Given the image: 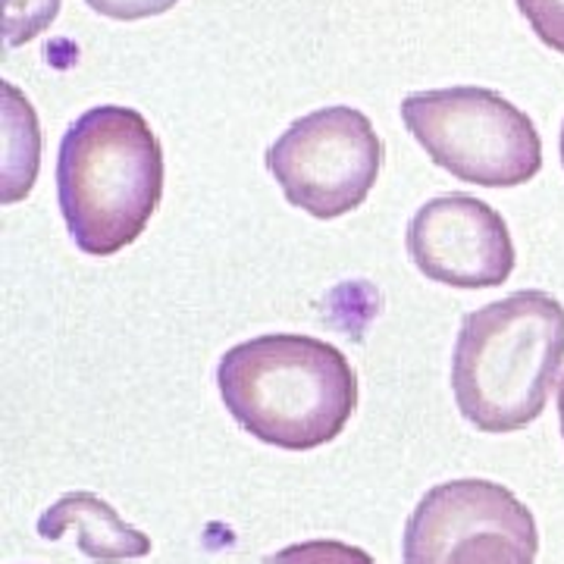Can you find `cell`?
Masks as SVG:
<instances>
[{"label":"cell","instance_id":"cell-1","mask_svg":"<svg viewBox=\"0 0 564 564\" xmlns=\"http://www.w3.org/2000/svg\"><path fill=\"white\" fill-rule=\"evenodd\" d=\"M217 386L226 411L254 440L285 452L333 443L358 408V377L343 351L295 333L229 348Z\"/></svg>","mask_w":564,"mask_h":564},{"label":"cell","instance_id":"cell-2","mask_svg":"<svg viewBox=\"0 0 564 564\" xmlns=\"http://www.w3.org/2000/svg\"><path fill=\"white\" fill-rule=\"evenodd\" d=\"M564 364V307L540 289L470 311L452 355L455 404L480 433L524 430Z\"/></svg>","mask_w":564,"mask_h":564},{"label":"cell","instance_id":"cell-3","mask_svg":"<svg viewBox=\"0 0 564 564\" xmlns=\"http://www.w3.org/2000/svg\"><path fill=\"white\" fill-rule=\"evenodd\" d=\"M63 220L91 258L132 245L163 198V151L132 107H91L66 129L57 158Z\"/></svg>","mask_w":564,"mask_h":564},{"label":"cell","instance_id":"cell-4","mask_svg":"<svg viewBox=\"0 0 564 564\" xmlns=\"http://www.w3.org/2000/svg\"><path fill=\"white\" fill-rule=\"evenodd\" d=\"M402 120L426 158L455 180L514 188L543 170V141L533 120L492 88L455 85L408 95Z\"/></svg>","mask_w":564,"mask_h":564},{"label":"cell","instance_id":"cell-5","mask_svg":"<svg viewBox=\"0 0 564 564\" xmlns=\"http://www.w3.org/2000/svg\"><path fill=\"white\" fill-rule=\"evenodd\" d=\"M383 166V141L355 107H323L267 148V170L292 207L336 220L361 207Z\"/></svg>","mask_w":564,"mask_h":564},{"label":"cell","instance_id":"cell-6","mask_svg":"<svg viewBox=\"0 0 564 564\" xmlns=\"http://www.w3.org/2000/svg\"><path fill=\"white\" fill-rule=\"evenodd\" d=\"M408 254L426 280L452 289H496L518 261L502 214L474 195L423 204L408 226Z\"/></svg>","mask_w":564,"mask_h":564},{"label":"cell","instance_id":"cell-7","mask_svg":"<svg viewBox=\"0 0 564 564\" xmlns=\"http://www.w3.org/2000/svg\"><path fill=\"white\" fill-rule=\"evenodd\" d=\"M480 530H511L540 540L536 521L514 492L489 480H452L433 486L404 527V564H440L452 545Z\"/></svg>","mask_w":564,"mask_h":564},{"label":"cell","instance_id":"cell-8","mask_svg":"<svg viewBox=\"0 0 564 564\" xmlns=\"http://www.w3.org/2000/svg\"><path fill=\"white\" fill-rule=\"evenodd\" d=\"M66 533H76L82 555L95 564L135 562L151 552V540L126 524L110 502L95 492H69L39 518L41 540L57 543Z\"/></svg>","mask_w":564,"mask_h":564},{"label":"cell","instance_id":"cell-9","mask_svg":"<svg viewBox=\"0 0 564 564\" xmlns=\"http://www.w3.org/2000/svg\"><path fill=\"white\" fill-rule=\"evenodd\" d=\"M7 95V144H3V202L13 204L29 195L39 173V122L32 107L22 101L13 85H3Z\"/></svg>","mask_w":564,"mask_h":564},{"label":"cell","instance_id":"cell-10","mask_svg":"<svg viewBox=\"0 0 564 564\" xmlns=\"http://www.w3.org/2000/svg\"><path fill=\"white\" fill-rule=\"evenodd\" d=\"M540 540L511 530H480L452 545L440 564H533Z\"/></svg>","mask_w":564,"mask_h":564},{"label":"cell","instance_id":"cell-11","mask_svg":"<svg viewBox=\"0 0 564 564\" xmlns=\"http://www.w3.org/2000/svg\"><path fill=\"white\" fill-rule=\"evenodd\" d=\"M61 0H3V39L10 47L41 35L57 20Z\"/></svg>","mask_w":564,"mask_h":564},{"label":"cell","instance_id":"cell-12","mask_svg":"<svg viewBox=\"0 0 564 564\" xmlns=\"http://www.w3.org/2000/svg\"><path fill=\"white\" fill-rule=\"evenodd\" d=\"M261 564H377L358 545L339 540H311V543L285 545L280 552L267 555Z\"/></svg>","mask_w":564,"mask_h":564},{"label":"cell","instance_id":"cell-13","mask_svg":"<svg viewBox=\"0 0 564 564\" xmlns=\"http://www.w3.org/2000/svg\"><path fill=\"white\" fill-rule=\"evenodd\" d=\"M530 29L564 57V0H518Z\"/></svg>","mask_w":564,"mask_h":564},{"label":"cell","instance_id":"cell-14","mask_svg":"<svg viewBox=\"0 0 564 564\" xmlns=\"http://www.w3.org/2000/svg\"><path fill=\"white\" fill-rule=\"evenodd\" d=\"M95 13H101L107 20H148V17H161L166 10H173L180 0H85Z\"/></svg>","mask_w":564,"mask_h":564},{"label":"cell","instance_id":"cell-15","mask_svg":"<svg viewBox=\"0 0 564 564\" xmlns=\"http://www.w3.org/2000/svg\"><path fill=\"white\" fill-rule=\"evenodd\" d=\"M558 417H562V436H564V380H562V389H558Z\"/></svg>","mask_w":564,"mask_h":564},{"label":"cell","instance_id":"cell-16","mask_svg":"<svg viewBox=\"0 0 564 564\" xmlns=\"http://www.w3.org/2000/svg\"><path fill=\"white\" fill-rule=\"evenodd\" d=\"M562 163H564V126H562Z\"/></svg>","mask_w":564,"mask_h":564}]
</instances>
